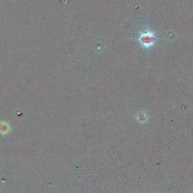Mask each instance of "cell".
Wrapping results in <instances>:
<instances>
[{"label": "cell", "instance_id": "1", "mask_svg": "<svg viewBox=\"0 0 193 193\" xmlns=\"http://www.w3.org/2000/svg\"><path fill=\"white\" fill-rule=\"evenodd\" d=\"M140 40H141V42H143V44L145 46H151L153 45V42L155 41V39L153 37L151 33H149L143 35L141 38H140Z\"/></svg>", "mask_w": 193, "mask_h": 193}, {"label": "cell", "instance_id": "2", "mask_svg": "<svg viewBox=\"0 0 193 193\" xmlns=\"http://www.w3.org/2000/svg\"><path fill=\"white\" fill-rule=\"evenodd\" d=\"M8 131H9V128H8V126H5V125H1L0 126V131H1L2 134H5L6 132H8Z\"/></svg>", "mask_w": 193, "mask_h": 193}]
</instances>
